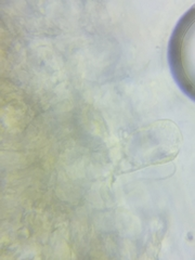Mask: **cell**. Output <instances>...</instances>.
<instances>
[{"label":"cell","mask_w":195,"mask_h":260,"mask_svg":"<svg viewBox=\"0 0 195 260\" xmlns=\"http://www.w3.org/2000/svg\"><path fill=\"white\" fill-rule=\"evenodd\" d=\"M194 7L176 26L169 45V63L177 83L194 99Z\"/></svg>","instance_id":"1"}]
</instances>
